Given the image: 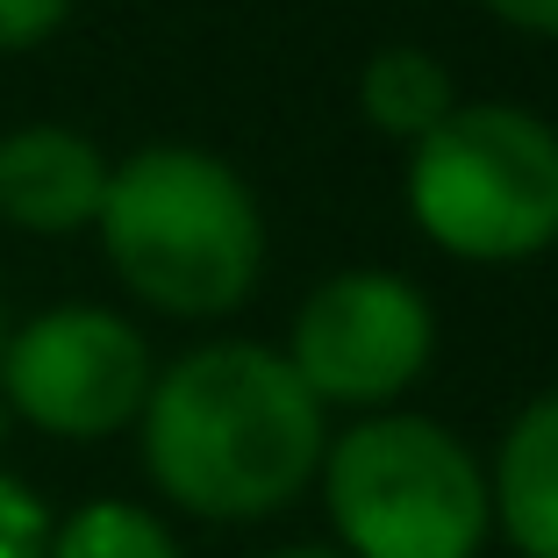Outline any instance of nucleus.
I'll use <instances>...</instances> for the list:
<instances>
[{"label": "nucleus", "mask_w": 558, "mask_h": 558, "mask_svg": "<svg viewBox=\"0 0 558 558\" xmlns=\"http://www.w3.org/2000/svg\"><path fill=\"white\" fill-rule=\"evenodd\" d=\"M329 451L323 401L287 351L201 344L144 395V465L165 501L208 523L287 509Z\"/></svg>", "instance_id": "nucleus-1"}, {"label": "nucleus", "mask_w": 558, "mask_h": 558, "mask_svg": "<svg viewBox=\"0 0 558 558\" xmlns=\"http://www.w3.org/2000/svg\"><path fill=\"white\" fill-rule=\"evenodd\" d=\"M100 251L136 301L165 315H230L258 287L265 222L251 186L215 150L150 144L108 172Z\"/></svg>", "instance_id": "nucleus-2"}, {"label": "nucleus", "mask_w": 558, "mask_h": 558, "mask_svg": "<svg viewBox=\"0 0 558 558\" xmlns=\"http://www.w3.org/2000/svg\"><path fill=\"white\" fill-rule=\"evenodd\" d=\"M409 215L451 258L515 265L558 244V130L523 108H451L409 158Z\"/></svg>", "instance_id": "nucleus-3"}, {"label": "nucleus", "mask_w": 558, "mask_h": 558, "mask_svg": "<svg viewBox=\"0 0 558 558\" xmlns=\"http://www.w3.org/2000/svg\"><path fill=\"white\" fill-rule=\"evenodd\" d=\"M329 523L351 558H473L487 537V473L423 415H373L323 451Z\"/></svg>", "instance_id": "nucleus-4"}, {"label": "nucleus", "mask_w": 558, "mask_h": 558, "mask_svg": "<svg viewBox=\"0 0 558 558\" xmlns=\"http://www.w3.org/2000/svg\"><path fill=\"white\" fill-rule=\"evenodd\" d=\"M150 379V344L108 308H44L0 351V401L44 437H116Z\"/></svg>", "instance_id": "nucleus-5"}, {"label": "nucleus", "mask_w": 558, "mask_h": 558, "mask_svg": "<svg viewBox=\"0 0 558 558\" xmlns=\"http://www.w3.org/2000/svg\"><path fill=\"white\" fill-rule=\"evenodd\" d=\"M437 344V315L401 272H337L294 315L287 365L323 409H379L415 387Z\"/></svg>", "instance_id": "nucleus-6"}, {"label": "nucleus", "mask_w": 558, "mask_h": 558, "mask_svg": "<svg viewBox=\"0 0 558 558\" xmlns=\"http://www.w3.org/2000/svg\"><path fill=\"white\" fill-rule=\"evenodd\" d=\"M108 172L94 136L65 130V122H29V130L0 136V222H15L29 236H72L100 222L108 201Z\"/></svg>", "instance_id": "nucleus-7"}, {"label": "nucleus", "mask_w": 558, "mask_h": 558, "mask_svg": "<svg viewBox=\"0 0 558 558\" xmlns=\"http://www.w3.org/2000/svg\"><path fill=\"white\" fill-rule=\"evenodd\" d=\"M487 501L523 558H558V395L530 401L509 423Z\"/></svg>", "instance_id": "nucleus-8"}, {"label": "nucleus", "mask_w": 558, "mask_h": 558, "mask_svg": "<svg viewBox=\"0 0 558 558\" xmlns=\"http://www.w3.org/2000/svg\"><path fill=\"white\" fill-rule=\"evenodd\" d=\"M359 108H365V122L373 130H387V136H429L459 100H451V72L429 58V50H409V44H395V50H379L373 65L359 72Z\"/></svg>", "instance_id": "nucleus-9"}, {"label": "nucleus", "mask_w": 558, "mask_h": 558, "mask_svg": "<svg viewBox=\"0 0 558 558\" xmlns=\"http://www.w3.org/2000/svg\"><path fill=\"white\" fill-rule=\"evenodd\" d=\"M50 558H180V544L136 501H86L50 523Z\"/></svg>", "instance_id": "nucleus-10"}, {"label": "nucleus", "mask_w": 558, "mask_h": 558, "mask_svg": "<svg viewBox=\"0 0 558 558\" xmlns=\"http://www.w3.org/2000/svg\"><path fill=\"white\" fill-rule=\"evenodd\" d=\"M0 558H50V509L15 473H0Z\"/></svg>", "instance_id": "nucleus-11"}, {"label": "nucleus", "mask_w": 558, "mask_h": 558, "mask_svg": "<svg viewBox=\"0 0 558 558\" xmlns=\"http://www.w3.org/2000/svg\"><path fill=\"white\" fill-rule=\"evenodd\" d=\"M72 15V0H0V50H36L58 36Z\"/></svg>", "instance_id": "nucleus-12"}, {"label": "nucleus", "mask_w": 558, "mask_h": 558, "mask_svg": "<svg viewBox=\"0 0 558 558\" xmlns=\"http://www.w3.org/2000/svg\"><path fill=\"white\" fill-rule=\"evenodd\" d=\"M487 15H501L509 29H530V36H558V0H480Z\"/></svg>", "instance_id": "nucleus-13"}, {"label": "nucleus", "mask_w": 558, "mask_h": 558, "mask_svg": "<svg viewBox=\"0 0 558 558\" xmlns=\"http://www.w3.org/2000/svg\"><path fill=\"white\" fill-rule=\"evenodd\" d=\"M265 558H351V551H329V544H287V551H265Z\"/></svg>", "instance_id": "nucleus-14"}, {"label": "nucleus", "mask_w": 558, "mask_h": 558, "mask_svg": "<svg viewBox=\"0 0 558 558\" xmlns=\"http://www.w3.org/2000/svg\"><path fill=\"white\" fill-rule=\"evenodd\" d=\"M0 351H8V308H0Z\"/></svg>", "instance_id": "nucleus-15"}]
</instances>
